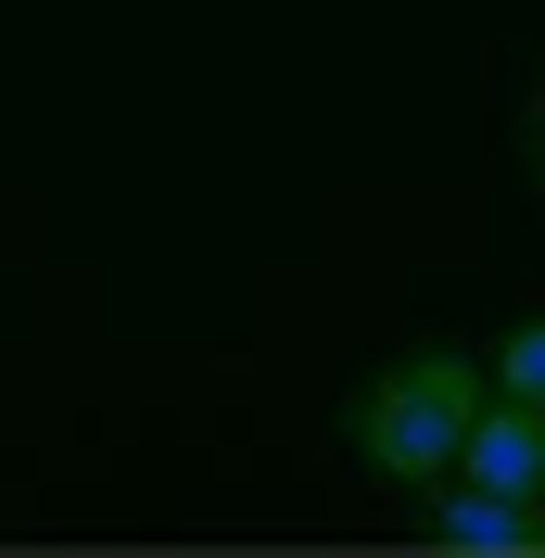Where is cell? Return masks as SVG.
Returning <instances> with one entry per match:
<instances>
[{
  "label": "cell",
  "mask_w": 545,
  "mask_h": 558,
  "mask_svg": "<svg viewBox=\"0 0 545 558\" xmlns=\"http://www.w3.org/2000/svg\"><path fill=\"white\" fill-rule=\"evenodd\" d=\"M419 533L457 546V558H545V495H495V483H457L444 470L419 495Z\"/></svg>",
  "instance_id": "7a4b0ae2"
},
{
  "label": "cell",
  "mask_w": 545,
  "mask_h": 558,
  "mask_svg": "<svg viewBox=\"0 0 545 558\" xmlns=\"http://www.w3.org/2000/svg\"><path fill=\"white\" fill-rule=\"evenodd\" d=\"M482 381H495V393H520V407H545V317H508V330H495Z\"/></svg>",
  "instance_id": "277c9868"
},
{
  "label": "cell",
  "mask_w": 545,
  "mask_h": 558,
  "mask_svg": "<svg viewBox=\"0 0 545 558\" xmlns=\"http://www.w3.org/2000/svg\"><path fill=\"white\" fill-rule=\"evenodd\" d=\"M457 483L545 495V407H520V393H482V407H470V432H457Z\"/></svg>",
  "instance_id": "3957f363"
},
{
  "label": "cell",
  "mask_w": 545,
  "mask_h": 558,
  "mask_svg": "<svg viewBox=\"0 0 545 558\" xmlns=\"http://www.w3.org/2000/svg\"><path fill=\"white\" fill-rule=\"evenodd\" d=\"M482 393L495 381H482L470 343H407V355H380L368 381L342 393V445H355V470L380 495H432L457 470V432H470Z\"/></svg>",
  "instance_id": "6da1fadb"
},
{
  "label": "cell",
  "mask_w": 545,
  "mask_h": 558,
  "mask_svg": "<svg viewBox=\"0 0 545 558\" xmlns=\"http://www.w3.org/2000/svg\"><path fill=\"white\" fill-rule=\"evenodd\" d=\"M520 178H533V204H545V64H533V89H520Z\"/></svg>",
  "instance_id": "5b68a950"
}]
</instances>
